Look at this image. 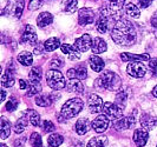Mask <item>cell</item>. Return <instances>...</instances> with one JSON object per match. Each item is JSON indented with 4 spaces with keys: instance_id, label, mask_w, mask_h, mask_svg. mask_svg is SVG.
I'll list each match as a JSON object with an SVG mask.
<instances>
[{
    "instance_id": "11",
    "label": "cell",
    "mask_w": 157,
    "mask_h": 147,
    "mask_svg": "<svg viewBox=\"0 0 157 147\" xmlns=\"http://www.w3.org/2000/svg\"><path fill=\"white\" fill-rule=\"evenodd\" d=\"M94 18H96V14H94V9H91V8H82V9H79V14H78L79 25L94 24Z\"/></svg>"
},
{
    "instance_id": "37",
    "label": "cell",
    "mask_w": 157,
    "mask_h": 147,
    "mask_svg": "<svg viewBox=\"0 0 157 147\" xmlns=\"http://www.w3.org/2000/svg\"><path fill=\"white\" fill-rule=\"evenodd\" d=\"M65 4V12H69V13H73L76 9H77V5H78V1L77 0H65L64 1Z\"/></svg>"
},
{
    "instance_id": "17",
    "label": "cell",
    "mask_w": 157,
    "mask_h": 147,
    "mask_svg": "<svg viewBox=\"0 0 157 147\" xmlns=\"http://www.w3.org/2000/svg\"><path fill=\"white\" fill-rule=\"evenodd\" d=\"M121 59L123 61H148L150 60V55L148 53L144 54H131V53H122Z\"/></svg>"
},
{
    "instance_id": "15",
    "label": "cell",
    "mask_w": 157,
    "mask_h": 147,
    "mask_svg": "<svg viewBox=\"0 0 157 147\" xmlns=\"http://www.w3.org/2000/svg\"><path fill=\"white\" fill-rule=\"evenodd\" d=\"M134 142L136 144L137 147H143L145 146L147 141L149 139V134H148V131L144 130V128H138L134 132Z\"/></svg>"
},
{
    "instance_id": "21",
    "label": "cell",
    "mask_w": 157,
    "mask_h": 147,
    "mask_svg": "<svg viewBox=\"0 0 157 147\" xmlns=\"http://www.w3.org/2000/svg\"><path fill=\"white\" fill-rule=\"evenodd\" d=\"M89 64H90L91 68H92L94 72H102V71L104 70V66H105L104 60L96 54L91 55V57L89 58Z\"/></svg>"
},
{
    "instance_id": "55",
    "label": "cell",
    "mask_w": 157,
    "mask_h": 147,
    "mask_svg": "<svg viewBox=\"0 0 157 147\" xmlns=\"http://www.w3.org/2000/svg\"><path fill=\"white\" fill-rule=\"evenodd\" d=\"M156 147H157V146H156Z\"/></svg>"
},
{
    "instance_id": "7",
    "label": "cell",
    "mask_w": 157,
    "mask_h": 147,
    "mask_svg": "<svg viewBox=\"0 0 157 147\" xmlns=\"http://www.w3.org/2000/svg\"><path fill=\"white\" fill-rule=\"evenodd\" d=\"M38 41V37H37V33L34 27L31 25H27L25 27V31H24L21 39H20V42L21 44H27V45H36Z\"/></svg>"
},
{
    "instance_id": "3",
    "label": "cell",
    "mask_w": 157,
    "mask_h": 147,
    "mask_svg": "<svg viewBox=\"0 0 157 147\" xmlns=\"http://www.w3.org/2000/svg\"><path fill=\"white\" fill-rule=\"evenodd\" d=\"M83 106H84V102L80 98H72L63 105L62 111H60V116H63L65 120L71 119V118L77 116L83 109Z\"/></svg>"
},
{
    "instance_id": "53",
    "label": "cell",
    "mask_w": 157,
    "mask_h": 147,
    "mask_svg": "<svg viewBox=\"0 0 157 147\" xmlns=\"http://www.w3.org/2000/svg\"><path fill=\"white\" fill-rule=\"evenodd\" d=\"M1 147H8L7 145H5V144H1Z\"/></svg>"
},
{
    "instance_id": "36",
    "label": "cell",
    "mask_w": 157,
    "mask_h": 147,
    "mask_svg": "<svg viewBox=\"0 0 157 147\" xmlns=\"http://www.w3.org/2000/svg\"><path fill=\"white\" fill-rule=\"evenodd\" d=\"M29 79L30 81H40L41 79V68L40 67H32L30 73H29Z\"/></svg>"
},
{
    "instance_id": "31",
    "label": "cell",
    "mask_w": 157,
    "mask_h": 147,
    "mask_svg": "<svg viewBox=\"0 0 157 147\" xmlns=\"http://www.w3.org/2000/svg\"><path fill=\"white\" fill-rule=\"evenodd\" d=\"M11 133V123L5 116L1 118V139H6Z\"/></svg>"
},
{
    "instance_id": "28",
    "label": "cell",
    "mask_w": 157,
    "mask_h": 147,
    "mask_svg": "<svg viewBox=\"0 0 157 147\" xmlns=\"http://www.w3.org/2000/svg\"><path fill=\"white\" fill-rule=\"evenodd\" d=\"M18 61L20 62L24 66H31L33 62V57L30 52L27 51H23L18 54Z\"/></svg>"
},
{
    "instance_id": "44",
    "label": "cell",
    "mask_w": 157,
    "mask_h": 147,
    "mask_svg": "<svg viewBox=\"0 0 157 147\" xmlns=\"http://www.w3.org/2000/svg\"><path fill=\"white\" fill-rule=\"evenodd\" d=\"M149 67L151 71V74L157 78V58H154L149 61Z\"/></svg>"
},
{
    "instance_id": "20",
    "label": "cell",
    "mask_w": 157,
    "mask_h": 147,
    "mask_svg": "<svg viewBox=\"0 0 157 147\" xmlns=\"http://www.w3.org/2000/svg\"><path fill=\"white\" fill-rule=\"evenodd\" d=\"M66 88L69 92L72 93H83L84 92V86L79 79H69Z\"/></svg>"
},
{
    "instance_id": "1",
    "label": "cell",
    "mask_w": 157,
    "mask_h": 147,
    "mask_svg": "<svg viewBox=\"0 0 157 147\" xmlns=\"http://www.w3.org/2000/svg\"><path fill=\"white\" fill-rule=\"evenodd\" d=\"M136 28L131 21L118 19L111 30L112 40L121 46H131L136 42Z\"/></svg>"
},
{
    "instance_id": "34",
    "label": "cell",
    "mask_w": 157,
    "mask_h": 147,
    "mask_svg": "<svg viewBox=\"0 0 157 147\" xmlns=\"http://www.w3.org/2000/svg\"><path fill=\"white\" fill-rule=\"evenodd\" d=\"M41 92V85H40V81H30V87H29V91L26 93L27 97H33L36 94Z\"/></svg>"
},
{
    "instance_id": "35",
    "label": "cell",
    "mask_w": 157,
    "mask_h": 147,
    "mask_svg": "<svg viewBox=\"0 0 157 147\" xmlns=\"http://www.w3.org/2000/svg\"><path fill=\"white\" fill-rule=\"evenodd\" d=\"M125 9H126V13L130 17H132V18H140V14H141L140 8L137 7L135 4H132V2L126 4Z\"/></svg>"
},
{
    "instance_id": "40",
    "label": "cell",
    "mask_w": 157,
    "mask_h": 147,
    "mask_svg": "<svg viewBox=\"0 0 157 147\" xmlns=\"http://www.w3.org/2000/svg\"><path fill=\"white\" fill-rule=\"evenodd\" d=\"M63 65H64V60L62 59V58H59V57L53 58L52 61L50 62V66H51V68H53V70H56V68H60Z\"/></svg>"
},
{
    "instance_id": "50",
    "label": "cell",
    "mask_w": 157,
    "mask_h": 147,
    "mask_svg": "<svg viewBox=\"0 0 157 147\" xmlns=\"http://www.w3.org/2000/svg\"><path fill=\"white\" fill-rule=\"evenodd\" d=\"M152 95L155 97V98H157V85L154 87V90H152Z\"/></svg>"
},
{
    "instance_id": "41",
    "label": "cell",
    "mask_w": 157,
    "mask_h": 147,
    "mask_svg": "<svg viewBox=\"0 0 157 147\" xmlns=\"http://www.w3.org/2000/svg\"><path fill=\"white\" fill-rule=\"evenodd\" d=\"M17 107H18V100H17L16 98H13V97L10 98V100L6 104V109H7L8 112H13Z\"/></svg>"
},
{
    "instance_id": "51",
    "label": "cell",
    "mask_w": 157,
    "mask_h": 147,
    "mask_svg": "<svg viewBox=\"0 0 157 147\" xmlns=\"http://www.w3.org/2000/svg\"><path fill=\"white\" fill-rule=\"evenodd\" d=\"M5 98H6V92L2 90V92H1V100L4 101V100H5Z\"/></svg>"
},
{
    "instance_id": "42",
    "label": "cell",
    "mask_w": 157,
    "mask_h": 147,
    "mask_svg": "<svg viewBox=\"0 0 157 147\" xmlns=\"http://www.w3.org/2000/svg\"><path fill=\"white\" fill-rule=\"evenodd\" d=\"M43 130H44V132H46V133H50V132L55 131L56 126L53 125L52 121H50V120H45V121L43 123Z\"/></svg>"
},
{
    "instance_id": "33",
    "label": "cell",
    "mask_w": 157,
    "mask_h": 147,
    "mask_svg": "<svg viewBox=\"0 0 157 147\" xmlns=\"http://www.w3.org/2000/svg\"><path fill=\"white\" fill-rule=\"evenodd\" d=\"M63 141H64V138L60 135V134H57V133L51 134V135L47 138V142H48V145H50L51 147L60 146V145L63 144Z\"/></svg>"
},
{
    "instance_id": "49",
    "label": "cell",
    "mask_w": 157,
    "mask_h": 147,
    "mask_svg": "<svg viewBox=\"0 0 157 147\" xmlns=\"http://www.w3.org/2000/svg\"><path fill=\"white\" fill-rule=\"evenodd\" d=\"M19 85H20V88H21V90H26V88H27V84L25 83V80H23V79L19 80Z\"/></svg>"
},
{
    "instance_id": "18",
    "label": "cell",
    "mask_w": 157,
    "mask_h": 147,
    "mask_svg": "<svg viewBox=\"0 0 157 147\" xmlns=\"http://www.w3.org/2000/svg\"><path fill=\"white\" fill-rule=\"evenodd\" d=\"M60 48H62V52H63L64 54L69 55V58H70L71 60H78L79 58H80L79 51L75 46L70 45V44H64V45L60 46Z\"/></svg>"
},
{
    "instance_id": "32",
    "label": "cell",
    "mask_w": 157,
    "mask_h": 147,
    "mask_svg": "<svg viewBox=\"0 0 157 147\" xmlns=\"http://www.w3.org/2000/svg\"><path fill=\"white\" fill-rule=\"evenodd\" d=\"M27 124H29V119L27 116H21L19 120H17V123L14 124V132L17 134H20L25 131V128L27 127Z\"/></svg>"
},
{
    "instance_id": "14",
    "label": "cell",
    "mask_w": 157,
    "mask_h": 147,
    "mask_svg": "<svg viewBox=\"0 0 157 147\" xmlns=\"http://www.w3.org/2000/svg\"><path fill=\"white\" fill-rule=\"evenodd\" d=\"M91 46H92V39L89 34H83L80 38L76 39L75 41V47L79 52H86Z\"/></svg>"
},
{
    "instance_id": "48",
    "label": "cell",
    "mask_w": 157,
    "mask_h": 147,
    "mask_svg": "<svg viewBox=\"0 0 157 147\" xmlns=\"http://www.w3.org/2000/svg\"><path fill=\"white\" fill-rule=\"evenodd\" d=\"M33 53H34L36 55H40L41 53H43V46H41V45H38V47H36V48H34Z\"/></svg>"
},
{
    "instance_id": "45",
    "label": "cell",
    "mask_w": 157,
    "mask_h": 147,
    "mask_svg": "<svg viewBox=\"0 0 157 147\" xmlns=\"http://www.w3.org/2000/svg\"><path fill=\"white\" fill-rule=\"evenodd\" d=\"M151 26L154 27V32H155V37L157 38V12L151 18Z\"/></svg>"
},
{
    "instance_id": "25",
    "label": "cell",
    "mask_w": 157,
    "mask_h": 147,
    "mask_svg": "<svg viewBox=\"0 0 157 147\" xmlns=\"http://www.w3.org/2000/svg\"><path fill=\"white\" fill-rule=\"evenodd\" d=\"M106 144H108V138L105 135H98L90 140L86 147H105Z\"/></svg>"
},
{
    "instance_id": "10",
    "label": "cell",
    "mask_w": 157,
    "mask_h": 147,
    "mask_svg": "<svg viewBox=\"0 0 157 147\" xmlns=\"http://www.w3.org/2000/svg\"><path fill=\"white\" fill-rule=\"evenodd\" d=\"M67 77L69 79H79V80H84L87 77L86 72V65L85 64H79L76 67L70 68L67 71Z\"/></svg>"
},
{
    "instance_id": "22",
    "label": "cell",
    "mask_w": 157,
    "mask_h": 147,
    "mask_svg": "<svg viewBox=\"0 0 157 147\" xmlns=\"http://www.w3.org/2000/svg\"><path fill=\"white\" fill-rule=\"evenodd\" d=\"M75 130L77 132V134L84 135L90 130V123H89V120H87L86 118H80V119H78L77 123H76V126H75Z\"/></svg>"
},
{
    "instance_id": "27",
    "label": "cell",
    "mask_w": 157,
    "mask_h": 147,
    "mask_svg": "<svg viewBox=\"0 0 157 147\" xmlns=\"http://www.w3.org/2000/svg\"><path fill=\"white\" fill-rule=\"evenodd\" d=\"M25 114H26V116H27V119H29V121H30V124L32 126H36L37 127V126L40 125V116L37 111H34V109H27L25 112Z\"/></svg>"
},
{
    "instance_id": "9",
    "label": "cell",
    "mask_w": 157,
    "mask_h": 147,
    "mask_svg": "<svg viewBox=\"0 0 157 147\" xmlns=\"http://www.w3.org/2000/svg\"><path fill=\"white\" fill-rule=\"evenodd\" d=\"M126 72L134 78H142L144 77L147 68L141 61H132L130 62L126 67Z\"/></svg>"
},
{
    "instance_id": "8",
    "label": "cell",
    "mask_w": 157,
    "mask_h": 147,
    "mask_svg": "<svg viewBox=\"0 0 157 147\" xmlns=\"http://www.w3.org/2000/svg\"><path fill=\"white\" fill-rule=\"evenodd\" d=\"M136 123V119L135 116L130 114L128 116H122L121 119H118L115 121L113 127L117 130V131H124V130H129V128H132Z\"/></svg>"
},
{
    "instance_id": "23",
    "label": "cell",
    "mask_w": 157,
    "mask_h": 147,
    "mask_svg": "<svg viewBox=\"0 0 157 147\" xmlns=\"http://www.w3.org/2000/svg\"><path fill=\"white\" fill-rule=\"evenodd\" d=\"M52 20H53V17L51 13H48V12H43V13H40L39 17L37 18V25H38V27H46L47 25H50V24L52 23Z\"/></svg>"
},
{
    "instance_id": "46",
    "label": "cell",
    "mask_w": 157,
    "mask_h": 147,
    "mask_svg": "<svg viewBox=\"0 0 157 147\" xmlns=\"http://www.w3.org/2000/svg\"><path fill=\"white\" fill-rule=\"evenodd\" d=\"M138 2H140V5H141V7L147 8L149 5H151L152 0H138Z\"/></svg>"
},
{
    "instance_id": "54",
    "label": "cell",
    "mask_w": 157,
    "mask_h": 147,
    "mask_svg": "<svg viewBox=\"0 0 157 147\" xmlns=\"http://www.w3.org/2000/svg\"><path fill=\"white\" fill-rule=\"evenodd\" d=\"M71 147H78V146H71Z\"/></svg>"
},
{
    "instance_id": "13",
    "label": "cell",
    "mask_w": 157,
    "mask_h": 147,
    "mask_svg": "<svg viewBox=\"0 0 157 147\" xmlns=\"http://www.w3.org/2000/svg\"><path fill=\"white\" fill-rule=\"evenodd\" d=\"M109 127V118L103 114V116H98L94 121H92V128L94 132L97 133H103L108 130Z\"/></svg>"
},
{
    "instance_id": "5",
    "label": "cell",
    "mask_w": 157,
    "mask_h": 147,
    "mask_svg": "<svg viewBox=\"0 0 157 147\" xmlns=\"http://www.w3.org/2000/svg\"><path fill=\"white\" fill-rule=\"evenodd\" d=\"M24 5H25L24 0H8L7 5L2 11V14L18 19L23 14Z\"/></svg>"
},
{
    "instance_id": "52",
    "label": "cell",
    "mask_w": 157,
    "mask_h": 147,
    "mask_svg": "<svg viewBox=\"0 0 157 147\" xmlns=\"http://www.w3.org/2000/svg\"><path fill=\"white\" fill-rule=\"evenodd\" d=\"M108 1H110V2H117L119 0H108Z\"/></svg>"
},
{
    "instance_id": "38",
    "label": "cell",
    "mask_w": 157,
    "mask_h": 147,
    "mask_svg": "<svg viewBox=\"0 0 157 147\" xmlns=\"http://www.w3.org/2000/svg\"><path fill=\"white\" fill-rule=\"evenodd\" d=\"M126 100H128V95H126V93L124 92V91H121V92L116 95V104H117L118 106H121L122 108L125 107Z\"/></svg>"
},
{
    "instance_id": "4",
    "label": "cell",
    "mask_w": 157,
    "mask_h": 147,
    "mask_svg": "<svg viewBox=\"0 0 157 147\" xmlns=\"http://www.w3.org/2000/svg\"><path fill=\"white\" fill-rule=\"evenodd\" d=\"M46 83L52 90H56V91L63 90L66 86V81H65V78L62 74V72H59L58 70H53V68L47 71Z\"/></svg>"
},
{
    "instance_id": "47",
    "label": "cell",
    "mask_w": 157,
    "mask_h": 147,
    "mask_svg": "<svg viewBox=\"0 0 157 147\" xmlns=\"http://www.w3.org/2000/svg\"><path fill=\"white\" fill-rule=\"evenodd\" d=\"M24 142H25V138H20V139H17L14 141V147H23Z\"/></svg>"
},
{
    "instance_id": "39",
    "label": "cell",
    "mask_w": 157,
    "mask_h": 147,
    "mask_svg": "<svg viewBox=\"0 0 157 147\" xmlns=\"http://www.w3.org/2000/svg\"><path fill=\"white\" fill-rule=\"evenodd\" d=\"M30 142L33 147H43V142H41V137L39 133H32L30 137Z\"/></svg>"
},
{
    "instance_id": "16",
    "label": "cell",
    "mask_w": 157,
    "mask_h": 147,
    "mask_svg": "<svg viewBox=\"0 0 157 147\" xmlns=\"http://www.w3.org/2000/svg\"><path fill=\"white\" fill-rule=\"evenodd\" d=\"M141 125L144 130L151 131L157 125V118L154 116H150V114L144 113L143 116H141Z\"/></svg>"
},
{
    "instance_id": "2",
    "label": "cell",
    "mask_w": 157,
    "mask_h": 147,
    "mask_svg": "<svg viewBox=\"0 0 157 147\" xmlns=\"http://www.w3.org/2000/svg\"><path fill=\"white\" fill-rule=\"evenodd\" d=\"M94 85L99 90H108V91H112V92H117L122 87V79L115 72L105 71L96 80Z\"/></svg>"
},
{
    "instance_id": "30",
    "label": "cell",
    "mask_w": 157,
    "mask_h": 147,
    "mask_svg": "<svg viewBox=\"0 0 157 147\" xmlns=\"http://www.w3.org/2000/svg\"><path fill=\"white\" fill-rule=\"evenodd\" d=\"M59 46H60V40L58 38L47 39L46 41H45V44H44V48L47 52H52V51L57 50Z\"/></svg>"
},
{
    "instance_id": "29",
    "label": "cell",
    "mask_w": 157,
    "mask_h": 147,
    "mask_svg": "<svg viewBox=\"0 0 157 147\" xmlns=\"http://www.w3.org/2000/svg\"><path fill=\"white\" fill-rule=\"evenodd\" d=\"M109 27V18L105 16H101V18L96 23V30L99 33H106Z\"/></svg>"
},
{
    "instance_id": "43",
    "label": "cell",
    "mask_w": 157,
    "mask_h": 147,
    "mask_svg": "<svg viewBox=\"0 0 157 147\" xmlns=\"http://www.w3.org/2000/svg\"><path fill=\"white\" fill-rule=\"evenodd\" d=\"M43 1L44 0H30V4H29L30 11H36V9L40 8L43 5Z\"/></svg>"
},
{
    "instance_id": "6",
    "label": "cell",
    "mask_w": 157,
    "mask_h": 147,
    "mask_svg": "<svg viewBox=\"0 0 157 147\" xmlns=\"http://www.w3.org/2000/svg\"><path fill=\"white\" fill-rule=\"evenodd\" d=\"M123 109L115 102H104L103 105V113L108 116L110 120H118L123 116Z\"/></svg>"
},
{
    "instance_id": "12",
    "label": "cell",
    "mask_w": 157,
    "mask_h": 147,
    "mask_svg": "<svg viewBox=\"0 0 157 147\" xmlns=\"http://www.w3.org/2000/svg\"><path fill=\"white\" fill-rule=\"evenodd\" d=\"M87 105H89V109L91 113H99L103 111V100L101 97H98L97 94H91L87 100Z\"/></svg>"
},
{
    "instance_id": "26",
    "label": "cell",
    "mask_w": 157,
    "mask_h": 147,
    "mask_svg": "<svg viewBox=\"0 0 157 147\" xmlns=\"http://www.w3.org/2000/svg\"><path fill=\"white\" fill-rule=\"evenodd\" d=\"M52 97H51V94H40L38 95L37 98H36V104L40 106V107H48V106H51V104H52Z\"/></svg>"
},
{
    "instance_id": "24",
    "label": "cell",
    "mask_w": 157,
    "mask_h": 147,
    "mask_svg": "<svg viewBox=\"0 0 157 147\" xmlns=\"http://www.w3.org/2000/svg\"><path fill=\"white\" fill-rule=\"evenodd\" d=\"M1 85L2 87H12L14 85V75H13V71L12 68L8 67L7 71L5 72V74L1 78Z\"/></svg>"
},
{
    "instance_id": "19",
    "label": "cell",
    "mask_w": 157,
    "mask_h": 147,
    "mask_svg": "<svg viewBox=\"0 0 157 147\" xmlns=\"http://www.w3.org/2000/svg\"><path fill=\"white\" fill-rule=\"evenodd\" d=\"M91 50H92L94 54H101V53H104L108 50V45H106L105 40H103L102 38H94L92 40Z\"/></svg>"
}]
</instances>
